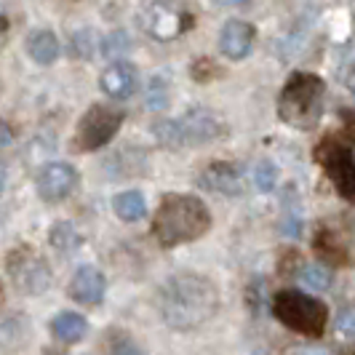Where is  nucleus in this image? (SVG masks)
<instances>
[{
  "instance_id": "1",
  "label": "nucleus",
  "mask_w": 355,
  "mask_h": 355,
  "mask_svg": "<svg viewBox=\"0 0 355 355\" xmlns=\"http://www.w3.org/2000/svg\"><path fill=\"white\" fill-rule=\"evenodd\" d=\"M158 313L174 331H196L219 313L216 286L198 272H177L160 286Z\"/></svg>"
},
{
  "instance_id": "2",
  "label": "nucleus",
  "mask_w": 355,
  "mask_h": 355,
  "mask_svg": "<svg viewBox=\"0 0 355 355\" xmlns=\"http://www.w3.org/2000/svg\"><path fill=\"white\" fill-rule=\"evenodd\" d=\"M211 227L209 206L196 196L171 193L163 196L158 211L153 216V238L163 249H177L203 238Z\"/></svg>"
},
{
  "instance_id": "3",
  "label": "nucleus",
  "mask_w": 355,
  "mask_h": 355,
  "mask_svg": "<svg viewBox=\"0 0 355 355\" xmlns=\"http://www.w3.org/2000/svg\"><path fill=\"white\" fill-rule=\"evenodd\" d=\"M323 96H326V83L318 75L294 72L278 96V115L288 125L313 128L323 115Z\"/></svg>"
},
{
  "instance_id": "4",
  "label": "nucleus",
  "mask_w": 355,
  "mask_h": 355,
  "mask_svg": "<svg viewBox=\"0 0 355 355\" xmlns=\"http://www.w3.org/2000/svg\"><path fill=\"white\" fill-rule=\"evenodd\" d=\"M227 125L219 121L211 110H190L182 118H166L153 123V134L158 144L168 150H182V147H200L219 137H225Z\"/></svg>"
},
{
  "instance_id": "5",
  "label": "nucleus",
  "mask_w": 355,
  "mask_h": 355,
  "mask_svg": "<svg viewBox=\"0 0 355 355\" xmlns=\"http://www.w3.org/2000/svg\"><path fill=\"white\" fill-rule=\"evenodd\" d=\"M272 315L294 334L318 339L329 326V307L300 288H284L272 300Z\"/></svg>"
},
{
  "instance_id": "6",
  "label": "nucleus",
  "mask_w": 355,
  "mask_h": 355,
  "mask_svg": "<svg viewBox=\"0 0 355 355\" xmlns=\"http://www.w3.org/2000/svg\"><path fill=\"white\" fill-rule=\"evenodd\" d=\"M315 160L323 174L334 184L342 200L355 206V153L353 147L337 134H329L315 144Z\"/></svg>"
},
{
  "instance_id": "7",
  "label": "nucleus",
  "mask_w": 355,
  "mask_h": 355,
  "mask_svg": "<svg viewBox=\"0 0 355 355\" xmlns=\"http://www.w3.org/2000/svg\"><path fill=\"white\" fill-rule=\"evenodd\" d=\"M123 118L125 115L121 110H112V107L107 105H91L86 110V115L78 121V128H75V144H78V150H83V153L102 150L121 131Z\"/></svg>"
},
{
  "instance_id": "8",
  "label": "nucleus",
  "mask_w": 355,
  "mask_h": 355,
  "mask_svg": "<svg viewBox=\"0 0 355 355\" xmlns=\"http://www.w3.org/2000/svg\"><path fill=\"white\" fill-rule=\"evenodd\" d=\"M8 275H11V281L17 284L19 291H24V294H46L49 288H51V267L46 265V259L43 257H37L35 251L30 249V246H21V249H14L8 254Z\"/></svg>"
},
{
  "instance_id": "9",
  "label": "nucleus",
  "mask_w": 355,
  "mask_h": 355,
  "mask_svg": "<svg viewBox=\"0 0 355 355\" xmlns=\"http://www.w3.org/2000/svg\"><path fill=\"white\" fill-rule=\"evenodd\" d=\"M187 21H190L187 14H184L179 6L166 3V0L147 6V11L142 14L144 33L150 37H155V40H163V43H168V40H174V37L182 35Z\"/></svg>"
},
{
  "instance_id": "10",
  "label": "nucleus",
  "mask_w": 355,
  "mask_h": 355,
  "mask_svg": "<svg viewBox=\"0 0 355 355\" xmlns=\"http://www.w3.org/2000/svg\"><path fill=\"white\" fill-rule=\"evenodd\" d=\"M78 187V171L72 168L70 163H49L40 168L37 174V196L43 198L46 203H59L64 198H70Z\"/></svg>"
},
{
  "instance_id": "11",
  "label": "nucleus",
  "mask_w": 355,
  "mask_h": 355,
  "mask_svg": "<svg viewBox=\"0 0 355 355\" xmlns=\"http://www.w3.org/2000/svg\"><path fill=\"white\" fill-rule=\"evenodd\" d=\"M198 184L209 193H219V196H241L243 193V171L238 163L214 160L200 171Z\"/></svg>"
},
{
  "instance_id": "12",
  "label": "nucleus",
  "mask_w": 355,
  "mask_h": 355,
  "mask_svg": "<svg viewBox=\"0 0 355 355\" xmlns=\"http://www.w3.org/2000/svg\"><path fill=\"white\" fill-rule=\"evenodd\" d=\"M67 291H70V297L78 304L96 307V304H102V300H105V291H107L105 272H102L99 267H94V265L78 267V270H75V275H72L70 288H67Z\"/></svg>"
},
{
  "instance_id": "13",
  "label": "nucleus",
  "mask_w": 355,
  "mask_h": 355,
  "mask_svg": "<svg viewBox=\"0 0 355 355\" xmlns=\"http://www.w3.org/2000/svg\"><path fill=\"white\" fill-rule=\"evenodd\" d=\"M254 35H257L254 24L243 21V19H227L222 24V33H219V51L232 62H241L251 53Z\"/></svg>"
},
{
  "instance_id": "14",
  "label": "nucleus",
  "mask_w": 355,
  "mask_h": 355,
  "mask_svg": "<svg viewBox=\"0 0 355 355\" xmlns=\"http://www.w3.org/2000/svg\"><path fill=\"white\" fill-rule=\"evenodd\" d=\"M99 86L105 91L110 99H128L134 96V91L139 86V72L131 62H112L102 78H99Z\"/></svg>"
},
{
  "instance_id": "15",
  "label": "nucleus",
  "mask_w": 355,
  "mask_h": 355,
  "mask_svg": "<svg viewBox=\"0 0 355 355\" xmlns=\"http://www.w3.org/2000/svg\"><path fill=\"white\" fill-rule=\"evenodd\" d=\"M313 246H315V254H318L320 259L329 262L331 267H342L350 262V251L345 246V241L334 230H329V227H320L315 232Z\"/></svg>"
},
{
  "instance_id": "16",
  "label": "nucleus",
  "mask_w": 355,
  "mask_h": 355,
  "mask_svg": "<svg viewBox=\"0 0 355 355\" xmlns=\"http://www.w3.org/2000/svg\"><path fill=\"white\" fill-rule=\"evenodd\" d=\"M30 337V323L24 315H3L0 318V353L14 355Z\"/></svg>"
},
{
  "instance_id": "17",
  "label": "nucleus",
  "mask_w": 355,
  "mask_h": 355,
  "mask_svg": "<svg viewBox=\"0 0 355 355\" xmlns=\"http://www.w3.org/2000/svg\"><path fill=\"white\" fill-rule=\"evenodd\" d=\"M51 331L59 342H64V345H75V342L86 339V334H89V320L83 318L80 313L67 310V313H59V315L51 320Z\"/></svg>"
},
{
  "instance_id": "18",
  "label": "nucleus",
  "mask_w": 355,
  "mask_h": 355,
  "mask_svg": "<svg viewBox=\"0 0 355 355\" xmlns=\"http://www.w3.org/2000/svg\"><path fill=\"white\" fill-rule=\"evenodd\" d=\"M27 53L37 64H53L59 59V53H62L59 37L53 35L51 30H35L27 37Z\"/></svg>"
},
{
  "instance_id": "19",
  "label": "nucleus",
  "mask_w": 355,
  "mask_h": 355,
  "mask_svg": "<svg viewBox=\"0 0 355 355\" xmlns=\"http://www.w3.org/2000/svg\"><path fill=\"white\" fill-rule=\"evenodd\" d=\"M112 211L118 214L123 222H139L147 214V203L139 190H125L112 198Z\"/></svg>"
},
{
  "instance_id": "20",
  "label": "nucleus",
  "mask_w": 355,
  "mask_h": 355,
  "mask_svg": "<svg viewBox=\"0 0 355 355\" xmlns=\"http://www.w3.org/2000/svg\"><path fill=\"white\" fill-rule=\"evenodd\" d=\"M49 241H51V246L56 251H62V254H72V251L80 246V232L72 227L70 222H56L51 227V235H49Z\"/></svg>"
},
{
  "instance_id": "21",
  "label": "nucleus",
  "mask_w": 355,
  "mask_h": 355,
  "mask_svg": "<svg viewBox=\"0 0 355 355\" xmlns=\"http://www.w3.org/2000/svg\"><path fill=\"white\" fill-rule=\"evenodd\" d=\"M107 345V355H147L142 350V345L134 337H128L121 329H112L105 339Z\"/></svg>"
},
{
  "instance_id": "22",
  "label": "nucleus",
  "mask_w": 355,
  "mask_h": 355,
  "mask_svg": "<svg viewBox=\"0 0 355 355\" xmlns=\"http://www.w3.org/2000/svg\"><path fill=\"white\" fill-rule=\"evenodd\" d=\"M171 102V86H168V78L166 75H153L150 83H147V107L150 110H166Z\"/></svg>"
},
{
  "instance_id": "23",
  "label": "nucleus",
  "mask_w": 355,
  "mask_h": 355,
  "mask_svg": "<svg viewBox=\"0 0 355 355\" xmlns=\"http://www.w3.org/2000/svg\"><path fill=\"white\" fill-rule=\"evenodd\" d=\"M300 284L313 291H326L331 286V272L323 265H302L300 270Z\"/></svg>"
},
{
  "instance_id": "24",
  "label": "nucleus",
  "mask_w": 355,
  "mask_h": 355,
  "mask_svg": "<svg viewBox=\"0 0 355 355\" xmlns=\"http://www.w3.org/2000/svg\"><path fill=\"white\" fill-rule=\"evenodd\" d=\"M128 51H131V37H128V33H123V30H115V33H110V35L102 40V53H105L107 59L121 62V56Z\"/></svg>"
},
{
  "instance_id": "25",
  "label": "nucleus",
  "mask_w": 355,
  "mask_h": 355,
  "mask_svg": "<svg viewBox=\"0 0 355 355\" xmlns=\"http://www.w3.org/2000/svg\"><path fill=\"white\" fill-rule=\"evenodd\" d=\"M251 177H254V184H257L259 193H270L275 187V182H278V168H275L272 160H259L254 166V174Z\"/></svg>"
},
{
  "instance_id": "26",
  "label": "nucleus",
  "mask_w": 355,
  "mask_h": 355,
  "mask_svg": "<svg viewBox=\"0 0 355 355\" xmlns=\"http://www.w3.org/2000/svg\"><path fill=\"white\" fill-rule=\"evenodd\" d=\"M94 49H96V37H94V30H78L70 40V51L72 56L78 59H91L94 56Z\"/></svg>"
},
{
  "instance_id": "27",
  "label": "nucleus",
  "mask_w": 355,
  "mask_h": 355,
  "mask_svg": "<svg viewBox=\"0 0 355 355\" xmlns=\"http://www.w3.org/2000/svg\"><path fill=\"white\" fill-rule=\"evenodd\" d=\"M337 331L342 337H355V304L345 307L337 318Z\"/></svg>"
},
{
  "instance_id": "28",
  "label": "nucleus",
  "mask_w": 355,
  "mask_h": 355,
  "mask_svg": "<svg viewBox=\"0 0 355 355\" xmlns=\"http://www.w3.org/2000/svg\"><path fill=\"white\" fill-rule=\"evenodd\" d=\"M342 121H345V128H347V134L355 139V110H345L342 112Z\"/></svg>"
},
{
  "instance_id": "29",
  "label": "nucleus",
  "mask_w": 355,
  "mask_h": 355,
  "mask_svg": "<svg viewBox=\"0 0 355 355\" xmlns=\"http://www.w3.org/2000/svg\"><path fill=\"white\" fill-rule=\"evenodd\" d=\"M219 8H238V6H249V0H214Z\"/></svg>"
},
{
  "instance_id": "30",
  "label": "nucleus",
  "mask_w": 355,
  "mask_h": 355,
  "mask_svg": "<svg viewBox=\"0 0 355 355\" xmlns=\"http://www.w3.org/2000/svg\"><path fill=\"white\" fill-rule=\"evenodd\" d=\"M8 142H11V131L6 125H0V147H6Z\"/></svg>"
},
{
  "instance_id": "31",
  "label": "nucleus",
  "mask_w": 355,
  "mask_h": 355,
  "mask_svg": "<svg viewBox=\"0 0 355 355\" xmlns=\"http://www.w3.org/2000/svg\"><path fill=\"white\" fill-rule=\"evenodd\" d=\"M6 179H8V171H6V166L0 163V196H3V190H6Z\"/></svg>"
},
{
  "instance_id": "32",
  "label": "nucleus",
  "mask_w": 355,
  "mask_h": 355,
  "mask_svg": "<svg viewBox=\"0 0 355 355\" xmlns=\"http://www.w3.org/2000/svg\"><path fill=\"white\" fill-rule=\"evenodd\" d=\"M347 86H350V91H353V96H355V72L350 75V80H347Z\"/></svg>"
},
{
  "instance_id": "33",
  "label": "nucleus",
  "mask_w": 355,
  "mask_h": 355,
  "mask_svg": "<svg viewBox=\"0 0 355 355\" xmlns=\"http://www.w3.org/2000/svg\"><path fill=\"white\" fill-rule=\"evenodd\" d=\"M3 8H6V0H0V14H3Z\"/></svg>"
}]
</instances>
